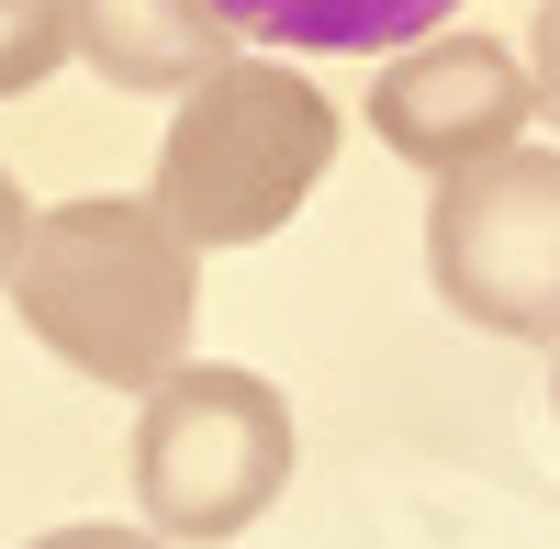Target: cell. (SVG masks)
<instances>
[{"instance_id": "30bf717a", "label": "cell", "mask_w": 560, "mask_h": 549, "mask_svg": "<svg viewBox=\"0 0 560 549\" xmlns=\"http://www.w3.org/2000/svg\"><path fill=\"white\" fill-rule=\"evenodd\" d=\"M34 549H168V538H135V527H57V538H34Z\"/></svg>"}, {"instance_id": "ba28073f", "label": "cell", "mask_w": 560, "mask_h": 549, "mask_svg": "<svg viewBox=\"0 0 560 549\" xmlns=\"http://www.w3.org/2000/svg\"><path fill=\"white\" fill-rule=\"evenodd\" d=\"M68 57V0H0V102L45 90Z\"/></svg>"}, {"instance_id": "52a82bcc", "label": "cell", "mask_w": 560, "mask_h": 549, "mask_svg": "<svg viewBox=\"0 0 560 549\" xmlns=\"http://www.w3.org/2000/svg\"><path fill=\"white\" fill-rule=\"evenodd\" d=\"M224 34L247 45H303V57H393V45H427L459 0H202Z\"/></svg>"}, {"instance_id": "3957f363", "label": "cell", "mask_w": 560, "mask_h": 549, "mask_svg": "<svg viewBox=\"0 0 560 549\" xmlns=\"http://www.w3.org/2000/svg\"><path fill=\"white\" fill-rule=\"evenodd\" d=\"M292 482V404L258 371L179 359L135 416V505L158 538H247Z\"/></svg>"}, {"instance_id": "7a4b0ae2", "label": "cell", "mask_w": 560, "mask_h": 549, "mask_svg": "<svg viewBox=\"0 0 560 549\" xmlns=\"http://www.w3.org/2000/svg\"><path fill=\"white\" fill-rule=\"evenodd\" d=\"M325 168H337V102L303 90L280 57H224L168 113L158 213L179 247H258L314 202Z\"/></svg>"}, {"instance_id": "7c38bea8", "label": "cell", "mask_w": 560, "mask_h": 549, "mask_svg": "<svg viewBox=\"0 0 560 549\" xmlns=\"http://www.w3.org/2000/svg\"><path fill=\"white\" fill-rule=\"evenodd\" d=\"M549 404H560V359H549Z\"/></svg>"}, {"instance_id": "6da1fadb", "label": "cell", "mask_w": 560, "mask_h": 549, "mask_svg": "<svg viewBox=\"0 0 560 549\" xmlns=\"http://www.w3.org/2000/svg\"><path fill=\"white\" fill-rule=\"evenodd\" d=\"M23 326L68 359L79 382L158 393L191 359V247L168 236L158 202H57L23 213L12 281Z\"/></svg>"}, {"instance_id": "8fae6325", "label": "cell", "mask_w": 560, "mask_h": 549, "mask_svg": "<svg viewBox=\"0 0 560 549\" xmlns=\"http://www.w3.org/2000/svg\"><path fill=\"white\" fill-rule=\"evenodd\" d=\"M12 247H23V191L0 179V281H12Z\"/></svg>"}, {"instance_id": "5b68a950", "label": "cell", "mask_w": 560, "mask_h": 549, "mask_svg": "<svg viewBox=\"0 0 560 549\" xmlns=\"http://www.w3.org/2000/svg\"><path fill=\"white\" fill-rule=\"evenodd\" d=\"M527 113H538V90H527V68L504 57L493 34H427V45H404L382 68V90H370V135H382L393 157L438 168V179L504 157L527 135Z\"/></svg>"}, {"instance_id": "8992f818", "label": "cell", "mask_w": 560, "mask_h": 549, "mask_svg": "<svg viewBox=\"0 0 560 549\" xmlns=\"http://www.w3.org/2000/svg\"><path fill=\"white\" fill-rule=\"evenodd\" d=\"M224 45L236 34L202 0H68V57H90L113 90H202Z\"/></svg>"}, {"instance_id": "9c48e42d", "label": "cell", "mask_w": 560, "mask_h": 549, "mask_svg": "<svg viewBox=\"0 0 560 549\" xmlns=\"http://www.w3.org/2000/svg\"><path fill=\"white\" fill-rule=\"evenodd\" d=\"M527 90H538V113L560 124V0H538V45H527Z\"/></svg>"}, {"instance_id": "277c9868", "label": "cell", "mask_w": 560, "mask_h": 549, "mask_svg": "<svg viewBox=\"0 0 560 549\" xmlns=\"http://www.w3.org/2000/svg\"><path fill=\"white\" fill-rule=\"evenodd\" d=\"M427 269L448 314L560 348V147H504L482 168H448L427 202Z\"/></svg>"}]
</instances>
